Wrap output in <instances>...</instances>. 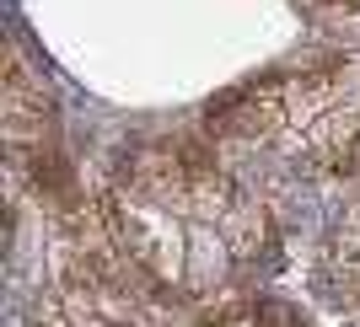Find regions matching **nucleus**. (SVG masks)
I'll list each match as a JSON object with an SVG mask.
<instances>
[{
	"instance_id": "1",
	"label": "nucleus",
	"mask_w": 360,
	"mask_h": 327,
	"mask_svg": "<svg viewBox=\"0 0 360 327\" xmlns=\"http://www.w3.org/2000/svg\"><path fill=\"white\" fill-rule=\"evenodd\" d=\"M103 215L140 279L183 295L215 290L264 241L258 199H248V188H237L215 161L188 150L135 161L103 199Z\"/></svg>"
},
{
	"instance_id": "3",
	"label": "nucleus",
	"mask_w": 360,
	"mask_h": 327,
	"mask_svg": "<svg viewBox=\"0 0 360 327\" xmlns=\"http://www.w3.org/2000/svg\"><path fill=\"white\" fill-rule=\"evenodd\" d=\"M328 279L345 290L349 306H360V172L349 182V199L333 220V236H328Z\"/></svg>"
},
{
	"instance_id": "2",
	"label": "nucleus",
	"mask_w": 360,
	"mask_h": 327,
	"mask_svg": "<svg viewBox=\"0 0 360 327\" xmlns=\"http://www.w3.org/2000/svg\"><path fill=\"white\" fill-rule=\"evenodd\" d=\"M226 129L242 140H274L296 166H345L360 156V60L301 70L253 91V107H231Z\"/></svg>"
}]
</instances>
